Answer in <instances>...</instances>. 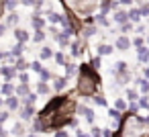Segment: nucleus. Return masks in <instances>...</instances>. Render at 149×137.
Returning a JSON list of instances; mask_svg holds the SVG:
<instances>
[{
  "mask_svg": "<svg viewBox=\"0 0 149 137\" xmlns=\"http://www.w3.org/2000/svg\"><path fill=\"white\" fill-rule=\"evenodd\" d=\"M100 76L98 72H94L90 68V64H80L78 66V84H76V92L80 96H92L94 92H98L100 88Z\"/></svg>",
  "mask_w": 149,
  "mask_h": 137,
  "instance_id": "f257e3e1",
  "label": "nucleus"
},
{
  "mask_svg": "<svg viewBox=\"0 0 149 137\" xmlns=\"http://www.w3.org/2000/svg\"><path fill=\"white\" fill-rule=\"evenodd\" d=\"M68 49H70V55H72L74 59H80V57L84 55V51H86V39L74 37V41H72V45H70Z\"/></svg>",
  "mask_w": 149,
  "mask_h": 137,
  "instance_id": "f03ea898",
  "label": "nucleus"
},
{
  "mask_svg": "<svg viewBox=\"0 0 149 137\" xmlns=\"http://www.w3.org/2000/svg\"><path fill=\"white\" fill-rule=\"evenodd\" d=\"M17 76H19V72L15 70V66L6 64V62L0 64V78H4L6 82H15V80H17Z\"/></svg>",
  "mask_w": 149,
  "mask_h": 137,
  "instance_id": "7ed1b4c3",
  "label": "nucleus"
},
{
  "mask_svg": "<svg viewBox=\"0 0 149 137\" xmlns=\"http://www.w3.org/2000/svg\"><path fill=\"white\" fill-rule=\"evenodd\" d=\"M76 115H80V117H84V121L86 123H90V125H94V121H96V113H94V108H90L88 104H78V110H76Z\"/></svg>",
  "mask_w": 149,
  "mask_h": 137,
  "instance_id": "20e7f679",
  "label": "nucleus"
},
{
  "mask_svg": "<svg viewBox=\"0 0 149 137\" xmlns=\"http://www.w3.org/2000/svg\"><path fill=\"white\" fill-rule=\"evenodd\" d=\"M68 86H70V78H65V76H53V80H51V90H55L57 94H61V92L68 90Z\"/></svg>",
  "mask_w": 149,
  "mask_h": 137,
  "instance_id": "39448f33",
  "label": "nucleus"
},
{
  "mask_svg": "<svg viewBox=\"0 0 149 137\" xmlns=\"http://www.w3.org/2000/svg\"><path fill=\"white\" fill-rule=\"evenodd\" d=\"M29 23H31L33 31H39V29H45V27H47V21H45L43 13H37V10H33V15H31V19H29Z\"/></svg>",
  "mask_w": 149,
  "mask_h": 137,
  "instance_id": "423d86ee",
  "label": "nucleus"
},
{
  "mask_svg": "<svg viewBox=\"0 0 149 137\" xmlns=\"http://www.w3.org/2000/svg\"><path fill=\"white\" fill-rule=\"evenodd\" d=\"M13 39H15V43H29L31 41V33L27 29H23V27H15L13 29Z\"/></svg>",
  "mask_w": 149,
  "mask_h": 137,
  "instance_id": "0eeeda50",
  "label": "nucleus"
},
{
  "mask_svg": "<svg viewBox=\"0 0 149 137\" xmlns=\"http://www.w3.org/2000/svg\"><path fill=\"white\" fill-rule=\"evenodd\" d=\"M112 45H114L116 51H129L131 49V37L129 35H116Z\"/></svg>",
  "mask_w": 149,
  "mask_h": 137,
  "instance_id": "6e6552de",
  "label": "nucleus"
},
{
  "mask_svg": "<svg viewBox=\"0 0 149 137\" xmlns=\"http://www.w3.org/2000/svg\"><path fill=\"white\" fill-rule=\"evenodd\" d=\"M19 117H21V121H23V123H27V121H33V119L37 117V113H35V106H31V104H23V106L19 108Z\"/></svg>",
  "mask_w": 149,
  "mask_h": 137,
  "instance_id": "1a4fd4ad",
  "label": "nucleus"
},
{
  "mask_svg": "<svg viewBox=\"0 0 149 137\" xmlns=\"http://www.w3.org/2000/svg\"><path fill=\"white\" fill-rule=\"evenodd\" d=\"M31 123H33V125H31V131H33V133H49V125H47V121L41 119L39 115H37Z\"/></svg>",
  "mask_w": 149,
  "mask_h": 137,
  "instance_id": "9d476101",
  "label": "nucleus"
},
{
  "mask_svg": "<svg viewBox=\"0 0 149 137\" xmlns=\"http://www.w3.org/2000/svg\"><path fill=\"white\" fill-rule=\"evenodd\" d=\"M2 23H4L8 29H15V27H19V23H21V15H19L17 10H13V13H4Z\"/></svg>",
  "mask_w": 149,
  "mask_h": 137,
  "instance_id": "9b49d317",
  "label": "nucleus"
},
{
  "mask_svg": "<svg viewBox=\"0 0 149 137\" xmlns=\"http://www.w3.org/2000/svg\"><path fill=\"white\" fill-rule=\"evenodd\" d=\"M98 29H100L98 25H82V29H80V37L88 41V39H92L94 35H98V33H100Z\"/></svg>",
  "mask_w": 149,
  "mask_h": 137,
  "instance_id": "f8f14e48",
  "label": "nucleus"
},
{
  "mask_svg": "<svg viewBox=\"0 0 149 137\" xmlns=\"http://www.w3.org/2000/svg\"><path fill=\"white\" fill-rule=\"evenodd\" d=\"M96 55H100V57H106V55H112L116 49H114V45L112 43H98L96 47Z\"/></svg>",
  "mask_w": 149,
  "mask_h": 137,
  "instance_id": "ddd939ff",
  "label": "nucleus"
},
{
  "mask_svg": "<svg viewBox=\"0 0 149 137\" xmlns=\"http://www.w3.org/2000/svg\"><path fill=\"white\" fill-rule=\"evenodd\" d=\"M135 51H137V64L139 66H149V45H143Z\"/></svg>",
  "mask_w": 149,
  "mask_h": 137,
  "instance_id": "4468645a",
  "label": "nucleus"
},
{
  "mask_svg": "<svg viewBox=\"0 0 149 137\" xmlns=\"http://www.w3.org/2000/svg\"><path fill=\"white\" fill-rule=\"evenodd\" d=\"M94 23H96L98 27H102V29H110V19H108L106 13L96 10V13H94Z\"/></svg>",
  "mask_w": 149,
  "mask_h": 137,
  "instance_id": "2eb2a0df",
  "label": "nucleus"
},
{
  "mask_svg": "<svg viewBox=\"0 0 149 137\" xmlns=\"http://www.w3.org/2000/svg\"><path fill=\"white\" fill-rule=\"evenodd\" d=\"M25 51H27V43H13V47L8 49V55L13 59H17V57H23Z\"/></svg>",
  "mask_w": 149,
  "mask_h": 137,
  "instance_id": "dca6fc26",
  "label": "nucleus"
},
{
  "mask_svg": "<svg viewBox=\"0 0 149 137\" xmlns=\"http://www.w3.org/2000/svg\"><path fill=\"white\" fill-rule=\"evenodd\" d=\"M131 68H129V64L125 62V59H118V62H114L112 66H110V76H116V74H125V72H129Z\"/></svg>",
  "mask_w": 149,
  "mask_h": 137,
  "instance_id": "f3484780",
  "label": "nucleus"
},
{
  "mask_svg": "<svg viewBox=\"0 0 149 137\" xmlns=\"http://www.w3.org/2000/svg\"><path fill=\"white\" fill-rule=\"evenodd\" d=\"M110 17H112V21H114V25H116V27L129 21V15H127V8H118V10H114V13H110Z\"/></svg>",
  "mask_w": 149,
  "mask_h": 137,
  "instance_id": "a211bd4d",
  "label": "nucleus"
},
{
  "mask_svg": "<svg viewBox=\"0 0 149 137\" xmlns=\"http://www.w3.org/2000/svg\"><path fill=\"white\" fill-rule=\"evenodd\" d=\"M133 86L139 88V94H149V80H145L143 76H137L133 80Z\"/></svg>",
  "mask_w": 149,
  "mask_h": 137,
  "instance_id": "6ab92c4d",
  "label": "nucleus"
},
{
  "mask_svg": "<svg viewBox=\"0 0 149 137\" xmlns=\"http://www.w3.org/2000/svg\"><path fill=\"white\" fill-rule=\"evenodd\" d=\"M53 55H55V49L51 45H41V49H39V59L41 62H49V59H53Z\"/></svg>",
  "mask_w": 149,
  "mask_h": 137,
  "instance_id": "aec40b11",
  "label": "nucleus"
},
{
  "mask_svg": "<svg viewBox=\"0 0 149 137\" xmlns=\"http://www.w3.org/2000/svg\"><path fill=\"white\" fill-rule=\"evenodd\" d=\"M72 41H74V37L65 35L63 31H61V33L57 35V39H55V43H57V45H59V49H63V51H65V49H68V47L72 45Z\"/></svg>",
  "mask_w": 149,
  "mask_h": 137,
  "instance_id": "412c9836",
  "label": "nucleus"
},
{
  "mask_svg": "<svg viewBox=\"0 0 149 137\" xmlns=\"http://www.w3.org/2000/svg\"><path fill=\"white\" fill-rule=\"evenodd\" d=\"M21 106H23V102H21V98H19L17 94H13V96H6V108H8L10 113L19 110Z\"/></svg>",
  "mask_w": 149,
  "mask_h": 137,
  "instance_id": "4be33fe9",
  "label": "nucleus"
},
{
  "mask_svg": "<svg viewBox=\"0 0 149 137\" xmlns=\"http://www.w3.org/2000/svg\"><path fill=\"white\" fill-rule=\"evenodd\" d=\"M127 15H129V21L133 23V25H139L141 23V10H139V6H131V8H127Z\"/></svg>",
  "mask_w": 149,
  "mask_h": 137,
  "instance_id": "5701e85b",
  "label": "nucleus"
},
{
  "mask_svg": "<svg viewBox=\"0 0 149 137\" xmlns=\"http://www.w3.org/2000/svg\"><path fill=\"white\" fill-rule=\"evenodd\" d=\"M35 92H37L39 96H49V92H51V84H49V82H41V80H37Z\"/></svg>",
  "mask_w": 149,
  "mask_h": 137,
  "instance_id": "b1692460",
  "label": "nucleus"
},
{
  "mask_svg": "<svg viewBox=\"0 0 149 137\" xmlns=\"http://www.w3.org/2000/svg\"><path fill=\"white\" fill-rule=\"evenodd\" d=\"M15 86H17L15 82H6V80H4L2 84H0V94H2L4 98H6V96H13V94H15Z\"/></svg>",
  "mask_w": 149,
  "mask_h": 137,
  "instance_id": "393cba45",
  "label": "nucleus"
},
{
  "mask_svg": "<svg viewBox=\"0 0 149 137\" xmlns=\"http://www.w3.org/2000/svg\"><path fill=\"white\" fill-rule=\"evenodd\" d=\"M53 59H55V64H57L59 68H63V66L70 62V55H68L63 49H57V51H55V55H53Z\"/></svg>",
  "mask_w": 149,
  "mask_h": 137,
  "instance_id": "a878e982",
  "label": "nucleus"
},
{
  "mask_svg": "<svg viewBox=\"0 0 149 137\" xmlns=\"http://www.w3.org/2000/svg\"><path fill=\"white\" fill-rule=\"evenodd\" d=\"M139 88H135V86H127V90H125V98H127V102H135V100H139Z\"/></svg>",
  "mask_w": 149,
  "mask_h": 137,
  "instance_id": "bb28decb",
  "label": "nucleus"
},
{
  "mask_svg": "<svg viewBox=\"0 0 149 137\" xmlns=\"http://www.w3.org/2000/svg\"><path fill=\"white\" fill-rule=\"evenodd\" d=\"M90 100H92V104H96V106H108V100H106V96H104L102 92H94V94L90 96Z\"/></svg>",
  "mask_w": 149,
  "mask_h": 137,
  "instance_id": "cd10ccee",
  "label": "nucleus"
},
{
  "mask_svg": "<svg viewBox=\"0 0 149 137\" xmlns=\"http://www.w3.org/2000/svg\"><path fill=\"white\" fill-rule=\"evenodd\" d=\"M31 39H33V43H37V45H43V43H45V39H47V33H45V29H39V31H33V35H31Z\"/></svg>",
  "mask_w": 149,
  "mask_h": 137,
  "instance_id": "c85d7f7f",
  "label": "nucleus"
},
{
  "mask_svg": "<svg viewBox=\"0 0 149 137\" xmlns=\"http://www.w3.org/2000/svg\"><path fill=\"white\" fill-rule=\"evenodd\" d=\"M63 76L65 78H72V76H78V64H74V62H68L65 66H63Z\"/></svg>",
  "mask_w": 149,
  "mask_h": 137,
  "instance_id": "c756f323",
  "label": "nucleus"
},
{
  "mask_svg": "<svg viewBox=\"0 0 149 137\" xmlns=\"http://www.w3.org/2000/svg\"><path fill=\"white\" fill-rule=\"evenodd\" d=\"M116 29H118V35H129V33H135V25H133L131 21H127V23L118 25Z\"/></svg>",
  "mask_w": 149,
  "mask_h": 137,
  "instance_id": "7c9ffc66",
  "label": "nucleus"
},
{
  "mask_svg": "<svg viewBox=\"0 0 149 137\" xmlns=\"http://www.w3.org/2000/svg\"><path fill=\"white\" fill-rule=\"evenodd\" d=\"M13 66H15L17 72H27V70H29V62H27L25 57H17V59L13 62Z\"/></svg>",
  "mask_w": 149,
  "mask_h": 137,
  "instance_id": "2f4dec72",
  "label": "nucleus"
},
{
  "mask_svg": "<svg viewBox=\"0 0 149 137\" xmlns=\"http://www.w3.org/2000/svg\"><path fill=\"white\" fill-rule=\"evenodd\" d=\"M10 133H13L15 137H25V135H27V129H25L23 121H21V123H15L13 129H10Z\"/></svg>",
  "mask_w": 149,
  "mask_h": 137,
  "instance_id": "473e14b6",
  "label": "nucleus"
},
{
  "mask_svg": "<svg viewBox=\"0 0 149 137\" xmlns=\"http://www.w3.org/2000/svg\"><path fill=\"white\" fill-rule=\"evenodd\" d=\"M29 92H31L29 84H17V86H15V94H17L19 98H25V96H27Z\"/></svg>",
  "mask_w": 149,
  "mask_h": 137,
  "instance_id": "72a5a7b5",
  "label": "nucleus"
},
{
  "mask_svg": "<svg viewBox=\"0 0 149 137\" xmlns=\"http://www.w3.org/2000/svg\"><path fill=\"white\" fill-rule=\"evenodd\" d=\"M98 10L110 15L112 13V0H98Z\"/></svg>",
  "mask_w": 149,
  "mask_h": 137,
  "instance_id": "f704fd0d",
  "label": "nucleus"
},
{
  "mask_svg": "<svg viewBox=\"0 0 149 137\" xmlns=\"http://www.w3.org/2000/svg\"><path fill=\"white\" fill-rule=\"evenodd\" d=\"M2 4H4V10L6 13H13L21 6V0H2Z\"/></svg>",
  "mask_w": 149,
  "mask_h": 137,
  "instance_id": "c9c22d12",
  "label": "nucleus"
},
{
  "mask_svg": "<svg viewBox=\"0 0 149 137\" xmlns=\"http://www.w3.org/2000/svg\"><path fill=\"white\" fill-rule=\"evenodd\" d=\"M108 119H110V121H123V119H125V113L112 106V108H108Z\"/></svg>",
  "mask_w": 149,
  "mask_h": 137,
  "instance_id": "e433bc0d",
  "label": "nucleus"
},
{
  "mask_svg": "<svg viewBox=\"0 0 149 137\" xmlns=\"http://www.w3.org/2000/svg\"><path fill=\"white\" fill-rule=\"evenodd\" d=\"M45 33L55 41V39H57V35H59L61 31H59V25H47V27H45Z\"/></svg>",
  "mask_w": 149,
  "mask_h": 137,
  "instance_id": "4c0bfd02",
  "label": "nucleus"
},
{
  "mask_svg": "<svg viewBox=\"0 0 149 137\" xmlns=\"http://www.w3.org/2000/svg\"><path fill=\"white\" fill-rule=\"evenodd\" d=\"M88 64H90V68H92L94 72H100V68H102V57L94 53V55H92V59H90Z\"/></svg>",
  "mask_w": 149,
  "mask_h": 137,
  "instance_id": "58836bf2",
  "label": "nucleus"
},
{
  "mask_svg": "<svg viewBox=\"0 0 149 137\" xmlns=\"http://www.w3.org/2000/svg\"><path fill=\"white\" fill-rule=\"evenodd\" d=\"M37 98H39V94H37V92H29L25 98H21V102H23V104H31V106H35Z\"/></svg>",
  "mask_w": 149,
  "mask_h": 137,
  "instance_id": "ea45409f",
  "label": "nucleus"
},
{
  "mask_svg": "<svg viewBox=\"0 0 149 137\" xmlns=\"http://www.w3.org/2000/svg\"><path fill=\"white\" fill-rule=\"evenodd\" d=\"M143 45H145V37H141V35L131 37V47H133V49H139V47H143Z\"/></svg>",
  "mask_w": 149,
  "mask_h": 137,
  "instance_id": "a19ab883",
  "label": "nucleus"
},
{
  "mask_svg": "<svg viewBox=\"0 0 149 137\" xmlns=\"http://www.w3.org/2000/svg\"><path fill=\"white\" fill-rule=\"evenodd\" d=\"M39 80H41V82H51V80H53V72L47 70V68H43V70L39 72Z\"/></svg>",
  "mask_w": 149,
  "mask_h": 137,
  "instance_id": "79ce46f5",
  "label": "nucleus"
},
{
  "mask_svg": "<svg viewBox=\"0 0 149 137\" xmlns=\"http://www.w3.org/2000/svg\"><path fill=\"white\" fill-rule=\"evenodd\" d=\"M43 70V62L41 59H33L31 64H29V72H35V74H39Z\"/></svg>",
  "mask_w": 149,
  "mask_h": 137,
  "instance_id": "37998d69",
  "label": "nucleus"
},
{
  "mask_svg": "<svg viewBox=\"0 0 149 137\" xmlns=\"http://www.w3.org/2000/svg\"><path fill=\"white\" fill-rule=\"evenodd\" d=\"M137 102H139V108L141 110H149V94H141Z\"/></svg>",
  "mask_w": 149,
  "mask_h": 137,
  "instance_id": "c03bdc74",
  "label": "nucleus"
},
{
  "mask_svg": "<svg viewBox=\"0 0 149 137\" xmlns=\"http://www.w3.org/2000/svg\"><path fill=\"white\" fill-rule=\"evenodd\" d=\"M17 82H19V84H29V82H31V74H29V70H27V72H19Z\"/></svg>",
  "mask_w": 149,
  "mask_h": 137,
  "instance_id": "a18cd8bd",
  "label": "nucleus"
},
{
  "mask_svg": "<svg viewBox=\"0 0 149 137\" xmlns=\"http://www.w3.org/2000/svg\"><path fill=\"white\" fill-rule=\"evenodd\" d=\"M114 108H118V110L127 113V108H129V102H127V98H116V100H114Z\"/></svg>",
  "mask_w": 149,
  "mask_h": 137,
  "instance_id": "49530a36",
  "label": "nucleus"
},
{
  "mask_svg": "<svg viewBox=\"0 0 149 137\" xmlns=\"http://www.w3.org/2000/svg\"><path fill=\"white\" fill-rule=\"evenodd\" d=\"M135 33H137V35H141V37H145V35H147V25H145V23L135 25Z\"/></svg>",
  "mask_w": 149,
  "mask_h": 137,
  "instance_id": "de8ad7c7",
  "label": "nucleus"
},
{
  "mask_svg": "<svg viewBox=\"0 0 149 137\" xmlns=\"http://www.w3.org/2000/svg\"><path fill=\"white\" fill-rule=\"evenodd\" d=\"M8 119H10V110H8V108H6V110L0 108V125H4Z\"/></svg>",
  "mask_w": 149,
  "mask_h": 137,
  "instance_id": "09e8293b",
  "label": "nucleus"
},
{
  "mask_svg": "<svg viewBox=\"0 0 149 137\" xmlns=\"http://www.w3.org/2000/svg\"><path fill=\"white\" fill-rule=\"evenodd\" d=\"M139 110H141V108H139V102H137V100H135V102H129V108H127L129 115H137Z\"/></svg>",
  "mask_w": 149,
  "mask_h": 137,
  "instance_id": "8fccbe9b",
  "label": "nucleus"
},
{
  "mask_svg": "<svg viewBox=\"0 0 149 137\" xmlns=\"http://www.w3.org/2000/svg\"><path fill=\"white\" fill-rule=\"evenodd\" d=\"M65 129H68V127H61V129H55V131H53V137H70Z\"/></svg>",
  "mask_w": 149,
  "mask_h": 137,
  "instance_id": "3c124183",
  "label": "nucleus"
},
{
  "mask_svg": "<svg viewBox=\"0 0 149 137\" xmlns=\"http://www.w3.org/2000/svg\"><path fill=\"white\" fill-rule=\"evenodd\" d=\"M139 10H141V17L147 21V19H149V4H141V6H139Z\"/></svg>",
  "mask_w": 149,
  "mask_h": 137,
  "instance_id": "603ef678",
  "label": "nucleus"
},
{
  "mask_svg": "<svg viewBox=\"0 0 149 137\" xmlns=\"http://www.w3.org/2000/svg\"><path fill=\"white\" fill-rule=\"evenodd\" d=\"M78 125H80L78 117H76V115H74V117H70V121H68V127H72V129H78Z\"/></svg>",
  "mask_w": 149,
  "mask_h": 137,
  "instance_id": "864d4df0",
  "label": "nucleus"
},
{
  "mask_svg": "<svg viewBox=\"0 0 149 137\" xmlns=\"http://www.w3.org/2000/svg\"><path fill=\"white\" fill-rule=\"evenodd\" d=\"M90 135H92V137H102V129H100V127H96V125H92Z\"/></svg>",
  "mask_w": 149,
  "mask_h": 137,
  "instance_id": "5fc2aeb1",
  "label": "nucleus"
},
{
  "mask_svg": "<svg viewBox=\"0 0 149 137\" xmlns=\"http://www.w3.org/2000/svg\"><path fill=\"white\" fill-rule=\"evenodd\" d=\"M141 76L145 80H149V66H141Z\"/></svg>",
  "mask_w": 149,
  "mask_h": 137,
  "instance_id": "6e6d98bb",
  "label": "nucleus"
},
{
  "mask_svg": "<svg viewBox=\"0 0 149 137\" xmlns=\"http://www.w3.org/2000/svg\"><path fill=\"white\" fill-rule=\"evenodd\" d=\"M6 31H8V27H6V25H4L2 21H0V39H2V37L6 35Z\"/></svg>",
  "mask_w": 149,
  "mask_h": 137,
  "instance_id": "4d7b16f0",
  "label": "nucleus"
},
{
  "mask_svg": "<svg viewBox=\"0 0 149 137\" xmlns=\"http://www.w3.org/2000/svg\"><path fill=\"white\" fill-rule=\"evenodd\" d=\"M76 137H92V135L86 133V131H82V129H76Z\"/></svg>",
  "mask_w": 149,
  "mask_h": 137,
  "instance_id": "13d9d810",
  "label": "nucleus"
},
{
  "mask_svg": "<svg viewBox=\"0 0 149 137\" xmlns=\"http://www.w3.org/2000/svg\"><path fill=\"white\" fill-rule=\"evenodd\" d=\"M0 137H8V131H6L2 125H0Z\"/></svg>",
  "mask_w": 149,
  "mask_h": 137,
  "instance_id": "bf43d9fd",
  "label": "nucleus"
},
{
  "mask_svg": "<svg viewBox=\"0 0 149 137\" xmlns=\"http://www.w3.org/2000/svg\"><path fill=\"white\" fill-rule=\"evenodd\" d=\"M2 106H6V98H4L2 94H0V108H2Z\"/></svg>",
  "mask_w": 149,
  "mask_h": 137,
  "instance_id": "052dcab7",
  "label": "nucleus"
},
{
  "mask_svg": "<svg viewBox=\"0 0 149 137\" xmlns=\"http://www.w3.org/2000/svg\"><path fill=\"white\" fill-rule=\"evenodd\" d=\"M25 137H39V133H33V131H31V133H27Z\"/></svg>",
  "mask_w": 149,
  "mask_h": 137,
  "instance_id": "680f3d73",
  "label": "nucleus"
},
{
  "mask_svg": "<svg viewBox=\"0 0 149 137\" xmlns=\"http://www.w3.org/2000/svg\"><path fill=\"white\" fill-rule=\"evenodd\" d=\"M145 45H149V33L145 35Z\"/></svg>",
  "mask_w": 149,
  "mask_h": 137,
  "instance_id": "e2e57ef3",
  "label": "nucleus"
}]
</instances>
